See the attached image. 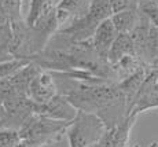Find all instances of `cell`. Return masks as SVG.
I'll use <instances>...</instances> for the list:
<instances>
[{"label": "cell", "instance_id": "obj_11", "mask_svg": "<svg viewBox=\"0 0 158 147\" xmlns=\"http://www.w3.org/2000/svg\"><path fill=\"white\" fill-rule=\"evenodd\" d=\"M140 59L147 66H151L154 61L158 59V26L151 25L144 48L140 54Z\"/></svg>", "mask_w": 158, "mask_h": 147}, {"label": "cell", "instance_id": "obj_5", "mask_svg": "<svg viewBox=\"0 0 158 147\" xmlns=\"http://www.w3.org/2000/svg\"><path fill=\"white\" fill-rule=\"evenodd\" d=\"M138 120V114H129L124 121L111 128H106L105 133L94 147H128L131 131Z\"/></svg>", "mask_w": 158, "mask_h": 147}, {"label": "cell", "instance_id": "obj_21", "mask_svg": "<svg viewBox=\"0 0 158 147\" xmlns=\"http://www.w3.org/2000/svg\"><path fill=\"white\" fill-rule=\"evenodd\" d=\"M59 2H60V0H54V3H55V4H58Z\"/></svg>", "mask_w": 158, "mask_h": 147}, {"label": "cell", "instance_id": "obj_2", "mask_svg": "<svg viewBox=\"0 0 158 147\" xmlns=\"http://www.w3.org/2000/svg\"><path fill=\"white\" fill-rule=\"evenodd\" d=\"M69 124L70 122L52 120L36 114L22 125L19 133L23 140H29L37 147L50 146L59 143L62 137L66 136V129Z\"/></svg>", "mask_w": 158, "mask_h": 147}, {"label": "cell", "instance_id": "obj_22", "mask_svg": "<svg viewBox=\"0 0 158 147\" xmlns=\"http://www.w3.org/2000/svg\"><path fill=\"white\" fill-rule=\"evenodd\" d=\"M131 147H140L139 145H133V146H131Z\"/></svg>", "mask_w": 158, "mask_h": 147}, {"label": "cell", "instance_id": "obj_18", "mask_svg": "<svg viewBox=\"0 0 158 147\" xmlns=\"http://www.w3.org/2000/svg\"><path fill=\"white\" fill-rule=\"evenodd\" d=\"M142 0H110L113 14L125 10H138Z\"/></svg>", "mask_w": 158, "mask_h": 147}, {"label": "cell", "instance_id": "obj_3", "mask_svg": "<svg viewBox=\"0 0 158 147\" xmlns=\"http://www.w3.org/2000/svg\"><path fill=\"white\" fill-rule=\"evenodd\" d=\"M105 131V122L96 114L78 110L77 116L66 129L69 147H94Z\"/></svg>", "mask_w": 158, "mask_h": 147}, {"label": "cell", "instance_id": "obj_19", "mask_svg": "<svg viewBox=\"0 0 158 147\" xmlns=\"http://www.w3.org/2000/svg\"><path fill=\"white\" fill-rule=\"evenodd\" d=\"M6 118H7V110H6L4 102L0 100V127L3 128V124H4Z\"/></svg>", "mask_w": 158, "mask_h": 147}, {"label": "cell", "instance_id": "obj_16", "mask_svg": "<svg viewBox=\"0 0 158 147\" xmlns=\"http://www.w3.org/2000/svg\"><path fill=\"white\" fill-rule=\"evenodd\" d=\"M11 22L22 21V0H0Z\"/></svg>", "mask_w": 158, "mask_h": 147}, {"label": "cell", "instance_id": "obj_13", "mask_svg": "<svg viewBox=\"0 0 158 147\" xmlns=\"http://www.w3.org/2000/svg\"><path fill=\"white\" fill-rule=\"evenodd\" d=\"M30 62H32V61L21 59V58H11V59H8V61L0 62V80L14 76L15 73L19 72L22 67H25Z\"/></svg>", "mask_w": 158, "mask_h": 147}, {"label": "cell", "instance_id": "obj_17", "mask_svg": "<svg viewBox=\"0 0 158 147\" xmlns=\"http://www.w3.org/2000/svg\"><path fill=\"white\" fill-rule=\"evenodd\" d=\"M151 109H158V95L153 94V95H147V96H142L136 100L135 106L132 109V113L131 114H140L143 111H147V110Z\"/></svg>", "mask_w": 158, "mask_h": 147}, {"label": "cell", "instance_id": "obj_8", "mask_svg": "<svg viewBox=\"0 0 158 147\" xmlns=\"http://www.w3.org/2000/svg\"><path fill=\"white\" fill-rule=\"evenodd\" d=\"M89 0H60L56 4V17L59 22V29L70 23L76 18L85 13Z\"/></svg>", "mask_w": 158, "mask_h": 147}, {"label": "cell", "instance_id": "obj_1", "mask_svg": "<svg viewBox=\"0 0 158 147\" xmlns=\"http://www.w3.org/2000/svg\"><path fill=\"white\" fill-rule=\"evenodd\" d=\"M56 82H62L63 90L59 91L74 105L77 110L96 114L105 122L106 128L120 124L129 116L128 102L117 82H88L68 77L63 73L51 72Z\"/></svg>", "mask_w": 158, "mask_h": 147}, {"label": "cell", "instance_id": "obj_20", "mask_svg": "<svg viewBox=\"0 0 158 147\" xmlns=\"http://www.w3.org/2000/svg\"><path fill=\"white\" fill-rule=\"evenodd\" d=\"M17 147H37V146H35L33 143H30L29 140H23V139H22V142H21Z\"/></svg>", "mask_w": 158, "mask_h": 147}, {"label": "cell", "instance_id": "obj_4", "mask_svg": "<svg viewBox=\"0 0 158 147\" xmlns=\"http://www.w3.org/2000/svg\"><path fill=\"white\" fill-rule=\"evenodd\" d=\"M59 94L54 74L47 70H41L36 74L29 85L28 96L37 105H44Z\"/></svg>", "mask_w": 158, "mask_h": 147}, {"label": "cell", "instance_id": "obj_9", "mask_svg": "<svg viewBox=\"0 0 158 147\" xmlns=\"http://www.w3.org/2000/svg\"><path fill=\"white\" fill-rule=\"evenodd\" d=\"M129 55H136L135 44H133L129 35L120 33L118 37L115 39V41L113 43V45H111L110 51H109V55H107L109 63L113 66L120 62L121 59H124L125 57H129Z\"/></svg>", "mask_w": 158, "mask_h": 147}, {"label": "cell", "instance_id": "obj_14", "mask_svg": "<svg viewBox=\"0 0 158 147\" xmlns=\"http://www.w3.org/2000/svg\"><path fill=\"white\" fill-rule=\"evenodd\" d=\"M138 10L150 21L151 25L158 26V0H142Z\"/></svg>", "mask_w": 158, "mask_h": 147}, {"label": "cell", "instance_id": "obj_7", "mask_svg": "<svg viewBox=\"0 0 158 147\" xmlns=\"http://www.w3.org/2000/svg\"><path fill=\"white\" fill-rule=\"evenodd\" d=\"M120 33L117 32L115 29L113 21H111V17L109 19L103 21L101 25L98 26V29L95 30L92 36V45H94V50L95 52L102 58V59H107V55L109 51H110L111 45L115 41V39L118 37Z\"/></svg>", "mask_w": 158, "mask_h": 147}, {"label": "cell", "instance_id": "obj_6", "mask_svg": "<svg viewBox=\"0 0 158 147\" xmlns=\"http://www.w3.org/2000/svg\"><path fill=\"white\" fill-rule=\"evenodd\" d=\"M77 113L78 110L74 107V105L65 95L60 94H58L54 99H51L44 105H37V114L52 118V120L70 122L74 120Z\"/></svg>", "mask_w": 158, "mask_h": 147}, {"label": "cell", "instance_id": "obj_10", "mask_svg": "<svg viewBox=\"0 0 158 147\" xmlns=\"http://www.w3.org/2000/svg\"><path fill=\"white\" fill-rule=\"evenodd\" d=\"M139 18H140L139 10H125L111 15V21H113L117 32L127 33V35H129L133 30V27L139 22Z\"/></svg>", "mask_w": 158, "mask_h": 147}, {"label": "cell", "instance_id": "obj_15", "mask_svg": "<svg viewBox=\"0 0 158 147\" xmlns=\"http://www.w3.org/2000/svg\"><path fill=\"white\" fill-rule=\"evenodd\" d=\"M22 142L19 131L15 128H0V147H17Z\"/></svg>", "mask_w": 158, "mask_h": 147}, {"label": "cell", "instance_id": "obj_12", "mask_svg": "<svg viewBox=\"0 0 158 147\" xmlns=\"http://www.w3.org/2000/svg\"><path fill=\"white\" fill-rule=\"evenodd\" d=\"M55 7H56V4L54 3V0H30L29 11L25 18L26 23L29 26H33L37 22L39 18H41L43 15L50 13Z\"/></svg>", "mask_w": 158, "mask_h": 147}, {"label": "cell", "instance_id": "obj_23", "mask_svg": "<svg viewBox=\"0 0 158 147\" xmlns=\"http://www.w3.org/2000/svg\"><path fill=\"white\" fill-rule=\"evenodd\" d=\"M0 128H2V127H0Z\"/></svg>", "mask_w": 158, "mask_h": 147}]
</instances>
